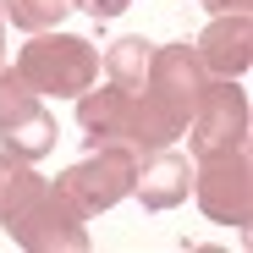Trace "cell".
<instances>
[{"instance_id": "1", "label": "cell", "mask_w": 253, "mask_h": 253, "mask_svg": "<svg viewBox=\"0 0 253 253\" xmlns=\"http://www.w3.org/2000/svg\"><path fill=\"white\" fill-rule=\"evenodd\" d=\"M17 72H22V83L33 94L77 99L99 77V50L88 39H77V33H33L17 50Z\"/></svg>"}, {"instance_id": "2", "label": "cell", "mask_w": 253, "mask_h": 253, "mask_svg": "<svg viewBox=\"0 0 253 253\" xmlns=\"http://www.w3.org/2000/svg\"><path fill=\"white\" fill-rule=\"evenodd\" d=\"M193 198H198V209L215 226L248 231L253 226V165H248V143L242 149H220V154H198Z\"/></svg>"}, {"instance_id": "3", "label": "cell", "mask_w": 253, "mask_h": 253, "mask_svg": "<svg viewBox=\"0 0 253 253\" xmlns=\"http://www.w3.org/2000/svg\"><path fill=\"white\" fill-rule=\"evenodd\" d=\"M138 160H143V154L126 149V143H94V154L77 160L55 187L77 204L83 220H88V215H105L110 204H121L126 193H132V182H138Z\"/></svg>"}, {"instance_id": "4", "label": "cell", "mask_w": 253, "mask_h": 253, "mask_svg": "<svg viewBox=\"0 0 253 253\" xmlns=\"http://www.w3.org/2000/svg\"><path fill=\"white\" fill-rule=\"evenodd\" d=\"M6 231L28 253H88V226H83L77 204L61 187H50V182L28 198V209L17 220H6Z\"/></svg>"}, {"instance_id": "5", "label": "cell", "mask_w": 253, "mask_h": 253, "mask_svg": "<svg viewBox=\"0 0 253 253\" xmlns=\"http://www.w3.org/2000/svg\"><path fill=\"white\" fill-rule=\"evenodd\" d=\"M187 143L193 154H220V149L248 143V94L237 88V77L204 83V94L187 116Z\"/></svg>"}, {"instance_id": "6", "label": "cell", "mask_w": 253, "mask_h": 253, "mask_svg": "<svg viewBox=\"0 0 253 253\" xmlns=\"http://www.w3.org/2000/svg\"><path fill=\"white\" fill-rule=\"evenodd\" d=\"M204 83H209V72H204L198 50H187V44H154V55H149V77H143L149 94H160L171 110L193 116V105H198V94H204Z\"/></svg>"}, {"instance_id": "7", "label": "cell", "mask_w": 253, "mask_h": 253, "mask_svg": "<svg viewBox=\"0 0 253 253\" xmlns=\"http://www.w3.org/2000/svg\"><path fill=\"white\" fill-rule=\"evenodd\" d=\"M193 50H198V61H204L209 77H242L248 61H253V22H248V11L215 17Z\"/></svg>"}, {"instance_id": "8", "label": "cell", "mask_w": 253, "mask_h": 253, "mask_svg": "<svg viewBox=\"0 0 253 253\" xmlns=\"http://www.w3.org/2000/svg\"><path fill=\"white\" fill-rule=\"evenodd\" d=\"M182 132H187V116H182V110H171V105H165L160 94H149V88L132 94V105H126V132H121L126 149L154 154V149H171Z\"/></svg>"}, {"instance_id": "9", "label": "cell", "mask_w": 253, "mask_h": 253, "mask_svg": "<svg viewBox=\"0 0 253 253\" xmlns=\"http://www.w3.org/2000/svg\"><path fill=\"white\" fill-rule=\"evenodd\" d=\"M132 193L143 198V209H176V204L193 193V165H187L176 149H154V154L138 160Z\"/></svg>"}, {"instance_id": "10", "label": "cell", "mask_w": 253, "mask_h": 253, "mask_svg": "<svg viewBox=\"0 0 253 253\" xmlns=\"http://www.w3.org/2000/svg\"><path fill=\"white\" fill-rule=\"evenodd\" d=\"M55 138H61V126H55V116L44 110V105H22V110H11V116H0V149L6 154H17V160H44L50 149H55Z\"/></svg>"}, {"instance_id": "11", "label": "cell", "mask_w": 253, "mask_h": 253, "mask_svg": "<svg viewBox=\"0 0 253 253\" xmlns=\"http://www.w3.org/2000/svg\"><path fill=\"white\" fill-rule=\"evenodd\" d=\"M126 105H132V94L116 88V83L77 94V121H83V132H88V143H121V132H126Z\"/></svg>"}, {"instance_id": "12", "label": "cell", "mask_w": 253, "mask_h": 253, "mask_svg": "<svg viewBox=\"0 0 253 253\" xmlns=\"http://www.w3.org/2000/svg\"><path fill=\"white\" fill-rule=\"evenodd\" d=\"M39 187H44V176H39L28 160H17V154H6V149H0V226H6V220H17Z\"/></svg>"}, {"instance_id": "13", "label": "cell", "mask_w": 253, "mask_h": 253, "mask_svg": "<svg viewBox=\"0 0 253 253\" xmlns=\"http://www.w3.org/2000/svg\"><path fill=\"white\" fill-rule=\"evenodd\" d=\"M149 55H154V44L149 39H116V44L105 50V77L116 83V88H126V94H138L143 88V77H149Z\"/></svg>"}, {"instance_id": "14", "label": "cell", "mask_w": 253, "mask_h": 253, "mask_svg": "<svg viewBox=\"0 0 253 253\" xmlns=\"http://www.w3.org/2000/svg\"><path fill=\"white\" fill-rule=\"evenodd\" d=\"M0 11H6V22L22 28V33H50L72 11V0H0Z\"/></svg>"}, {"instance_id": "15", "label": "cell", "mask_w": 253, "mask_h": 253, "mask_svg": "<svg viewBox=\"0 0 253 253\" xmlns=\"http://www.w3.org/2000/svg\"><path fill=\"white\" fill-rule=\"evenodd\" d=\"M39 94L22 83V72L17 66H0V116H11V110H22V105H33Z\"/></svg>"}, {"instance_id": "16", "label": "cell", "mask_w": 253, "mask_h": 253, "mask_svg": "<svg viewBox=\"0 0 253 253\" xmlns=\"http://www.w3.org/2000/svg\"><path fill=\"white\" fill-rule=\"evenodd\" d=\"M132 0H72V11H88V17H121Z\"/></svg>"}, {"instance_id": "17", "label": "cell", "mask_w": 253, "mask_h": 253, "mask_svg": "<svg viewBox=\"0 0 253 253\" xmlns=\"http://www.w3.org/2000/svg\"><path fill=\"white\" fill-rule=\"evenodd\" d=\"M204 6L215 11V17H226V11H248V0H204Z\"/></svg>"}, {"instance_id": "18", "label": "cell", "mask_w": 253, "mask_h": 253, "mask_svg": "<svg viewBox=\"0 0 253 253\" xmlns=\"http://www.w3.org/2000/svg\"><path fill=\"white\" fill-rule=\"evenodd\" d=\"M0 66H6V11H0Z\"/></svg>"}]
</instances>
